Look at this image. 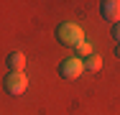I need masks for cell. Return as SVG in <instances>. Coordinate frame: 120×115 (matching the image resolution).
I'll return each instance as SVG.
<instances>
[{"mask_svg":"<svg viewBox=\"0 0 120 115\" xmlns=\"http://www.w3.org/2000/svg\"><path fill=\"white\" fill-rule=\"evenodd\" d=\"M100 13L107 23H120V0H102Z\"/></svg>","mask_w":120,"mask_h":115,"instance_id":"cell-4","label":"cell"},{"mask_svg":"<svg viewBox=\"0 0 120 115\" xmlns=\"http://www.w3.org/2000/svg\"><path fill=\"white\" fill-rule=\"evenodd\" d=\"M112 38L120 44V23H115V26H112Z\"/></svg>","mask_w":120,"mask_h":115,"instance_id":"cell-8","label":"cell"},{"mask_svg":"<svg viewBox=\"0 0 120 115\" xmlns=\"http://www.w3.org/2000/svg\"><path fill=\"white\" fill-rule=\"evenodd\" d=\"M77 51H79V56H92V46L87 44V41H82V44L77 46Z\"/></svg>","mask_w":120,"mask_h":115,"instance_id":"cell-7","label":"cell"},{"mask_svg":"<svg viewBox=\"0 0 120 115\" xmlns=\"http://www.w3.org/2000/svg\"><path fill=\"white\" fill-rule=\"evenodd\" d=\"M115 56H118V59H120V44L115 46Z\"/></svg>","mask_w":120,"mask_h":115,"instance_id":"cell-9","label":"cell"},{"mask_svg":"<svg viewBox=\"0 0 120 115\" xmlns=\"http://www.w3.org/2000/svg\"><path fill=\"white\" fill-rule=\"evenodd\" d=\"M5 64H8L10 72H23V67H26V54H23V51H10Z\"/></svg>","mask_w":120,"mask_h":115,"instance_id":"cell-5","label":"cell"},{"mask_svg":"<svg viewBox=\"0 0 120 115\" xmlns=\"http://www.w3.org/2000/svg\"><path fill=\"white\" fill-rule=\"evenodd\" d=\"M100 67H102V59H100L97 54H92V56H87V61H84V69H92V72H97Z\"/></svg>","mask_w":120,"mask_h":115,"instance_id":"cell-6","label":"cell"},{"mask_svg":"<svg viewBox=\"0 0 120 115\" xmlns=\"http://www.w3.org/2000/svg\"><path fill=\"white\" fill-rule=\"evenodd\" d=\"M56 38H59V44L61 46H77L84 41V31H82V26H77V23H61L59 28H56Z\"/></svg>","mask_w":120,"mask_h":115,"instance_id":"cell-1","label":"cell"},{"mask_svg":"<svg viewBox=\"0 0 120 115\" xmlns=\"http://www.w3.org/2000/svg\"><path fill=\"white\" fill-rule=\"evenodd\" d=\"M82 72H84V61H82L79 56H69V59H64V61L59 64V74H61L64 79H77Z\"/></svg>","mask_w":120,"mask_h":115,"instance_id":"cell-3","label":"cell"},{"mask_svg":"<svg viewBox=\"0 0 120 115\" xmlns=\"http://www.w3.org/2000/svg\"><path fill=\"white\" fill-rule=\"evenodd\" d=\"M3 87L8 95H13V97H18V95H23L28 90V77H26L23 72H10L8 77H5V82H3Z\"/></svg>","mask_w":120,"mask_h":115,"instance_id":"cell-2","label":"cell"}]
</instances>
